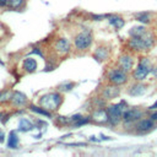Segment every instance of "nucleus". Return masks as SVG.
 <instances>
[{"mask_svg":"<svg viewBox=\"0 0 157 157\" xmlns=\"http://www.w3.org/2000/svg\"><path fill=\"white\" fill-rule=\"evenodd\" d=\"M52 48H53V52L57 54V55H60V57H64V55H68L70 53L71 50V43L68 38H58L54 41L53 46H52Z\"/></svg>","mask_w":157,"mask_h":157,"instance_id":"423d86ee","label":"nucleus"},{"mask_svg":"<svg viewBox=\"0 0 157 157\" xmlns=\"http://www.w3.org/2000/svg\"><path fill=\"white\" fill-rule=\"evenodd\" d=\"M136 20L142 23H149L150 22V14L149 12H140L136 15Z\"/></svg>","mask_w":157,"mask_h":157,"instance_id":"393cba45","label":"nucleus"},{"mask_svg":"<svg viewBox=\"0 0 157 157\" xmlns=\"http://www.w3.org/2000/svg\"><path fill=\"white\" fill-rule=\"evenodd\" d=\"M140 38L144 41V43L146 44V47H147V49H150L152 46H153V43H155V39H153V34L151 33V32H145L144 34H141L140 36Z\"/></svg>","mask_w":157,"mask_h":157,"instance_id":"6ab92c4d","label":"nucleus"},{"mask_svg":"<svg viewBox=\"0 0 157 157\" xmlns=\"http://www.w3.org/2000/svg\"><path fill=\"white\" fill-rule=\"evenodd\" d=\"M144 113L142 111L138 109V108H128L122 117V120L125 124H132V123H136L138 120H140L142 118Z\"/></svg>","mask_w":157,"mask_h":157,"instance_id":"0eeeda50","label":"nucleus"},{"mask_svg":"<svg viewBox=\"0 0 157 157\" xmlns=\"http://www.w3.org/2000/svg\"><path fill=\"white\" fill-rule=\"evenodd\" d=\"M0 64H1V65H3V61H1V60H0Z\"/></svg>","mask_w":157,"mask_h":157,"instance_id":"f704fd0d","label":"nucleus"},{"mask_svg":"<svg viewBox=\"0 0 157 157\" xmlns=\"http://www.w3.org/2000/svg\"><path fill=\"white\" fill-rule=\"evenodd\" d=\"M153 128H155V123L151 118L150 119H140L136 122V125H135L138 133H147Z\"/></svg>","mask_w":157,"mask_h":157,"instance_id":"9b49d317","label":"nucleus"},{"mask_svg":"<svg viewBox=\"0 0 157 157\" xmlns=\"http://www.w3.org/2000/svg\"><path fill=\"white\" fill-rule=\"evenodd\" d=\"M150 118H151V119H152L153 122H155V120H157V111H156V112H153V113L151 114V117H150Z\"/></svg>","mask_w":157,"mask_h":157,"instance_id":"c756f323","label":"nucleus"},{"mask_svg":"<svg viewBox=\"0 0 157 157\" xmlns=\"http://www.w3.org/2000/svg\"><path fill=\"white\" fill-rule=\"evenodd\" d=\"M36 128V125L30 120L27 119V118H21L20 119V123H19V130L20 132H31V130H33Z\"/></svg>","mask_w":157,"mask_h":157,"instance_id":"f3484780","label":"nucleus"},{"mask_svg":"<svg viewBox=\"0 0 157 157\" xmlns=\"http://www.w3.org/2000/svg\"><path fill=\"white\" fill-rule=\"evenodd\" d=\"M152 70V65L147 58H141L139 65L133 73V76L136 81H144Z\"/></svg>","mask_w":157,"mask_h":157,"instance_id":"20e7f679","label":"nucleus"},{"mask_svg":"<svg viewBox=\"0 0 157 157\" xmlns=\"http://www.w3.org/2000/svg\"><path fill=\"white\" fill-rule=\"evenodd\" d=\"M3 141H4V134L0 133V142H3Z\"/></svg>","mask_w":157,"mask_h":157,"instance_id":"473e14b6","label":"nucleus"},{"mask_svg":"<svg viewBox=\"0 0 157 157\" xmlns=\"http://www.w3.org/2000/svg\"><path fill=\"white\" fill-rule=\"evenodd\" d=\"M145 32H146V28L144 27V26H134V27L130 28L129 34H130V37H140Z\"/></svg>","mask_w":157,"mask_h":157,"instance_id":"4be33fe9","label":"nucleus"},{"mask_svg":"<svg viewBox=\"0 0 157 157\" xmlns=\"http://www.w3.org/2000/svg\"><path fill=\"white\" fill-rule=\"evenodd\" d=\"M128 46L130 49H133L135 52H142V50H149L146 44L144 43V41L140 38V37H132L129 39L128 42Z\"/></svg>","mask_w":157,"mask_h":157,"instance_id":"f8f14e48","label":"nucleus"},{"mask_svg":"<svg viewBox=\"0 0 157 157\" xmlns=\"http://www.w3.org/2000/svg\"><path fill=\"white\" fill-rule=\"evenodd\" d=\"M91 120L97 123V124H106L108 123V114L106 109L102 108H96L91 115Z\"/></svg>","mask_w":157,"mask_h":157,"instance_id":"1a4fd4ad","label":"nucleus"},{"mask_svg":"<svg viewBox=\"0 0 157 157\" xmlns=\"http://www.w3.org/2000/svg\"><path fill=\"white\" fill-rule=\"evenodd\" d=\"M82 118V115L81 114H74L73 117H70L69 118V120H70V124H75V123H77L78 120H80Z\"/></svg>","mask_w":157,"mask_h":157,"instance_id":"cd10ccee","label":"nucleus"},{"mask_svg":"<svg viewBox=\"0 0 157 157\" xmlns=\"http://www.w3.org/2000/svg\"><path fill=\"white\" fill-rule=\"evenodd\" d=\"M151 73H152V75H153L155 77H157V68H152Z\"/></svg>","mask_w":157,"mask_h":157,"instance_id":"7c9ffc66","label":"nucleus"},{"mask_svg":"<svg viewBox=\"0 0 157 157\" xmlns=\"http://www.w3.org/2000/svg\"><path fill=\"white\" fill-rule=\"evenodd\" d=\"M92 42H93V38L88 30H84L81 32H78L74 37V46H75V49L78 52H86L91 47Z\"/></svg>","mask_w":157,"mask_h":157,"instance_id":"7ed1b4c3","label":"nucleus"},{"mask_svg":"<svg viewBox=\"0 0 157 157\" xmlns=\"http://www.w3.org/2000/svg\"><path fill=\"white\" fill-rule=\"evenodd\" d=\"M90 140H91V141H98V139H96L95 136H91V138H90Z\"/></svg>","mask_w":157,"mask_h":157,"instance_id":"72a5a7b5","label":"nucleus"},{"mask_svg":"<svg viewBox=\"0 0 157 157\" xmlns=\"http://www.w3.org/2000/svg\"><path fill=\"white\" fill-rule=\"evenodd\" d=\"M109 23L113 26V27H115L117 30H120L125 22L120 16H109Z\"/></svg>","mask_w":157,"mask_h":157,"instance_id":"aec40b11","label":"nucleus"},{"mask_svg":"<svg viewBox=\"0 0 157 157\" xmlns=\"http://www.w3.org/2000/svg\"><path fill=\"white\" fill-rule=\"evenodd\" d=\"M108 57H109V50H108V48L103 47V46L97 47L96 50H95V53H93V58H95L97 61H99V63L107 60Z\"/></svg>","mask_w":157,"mask_h":157,"instance_id":"2eb2a0df","label":"nucleus"},{"mask_svg":"<svg viewBox=\"0 0 157 157\" xmlns=\"http://www.w3.org/2000/svg\"><path fill=\"white\" fill-rule=\"evenodd\" d=\"M107 78H108V81H109L112 85L120 86V85H124V84L128 81V73L124 71V70L120 69V68L111 69V70L108 71Z\"/></svg>","mask_w":157,"mask_h":157,"instance_id":"39448f33","label":"nucleus"},{"mask_svg":"<svg viewBox=\"0 0 157 157\" xmlns=\"http://www.w3.org/2000/svg\"><path fill=\"white\" fill-rule=\"evenodd\" d=\"M38 68V63L36 59L33 58H26L22 63V69L25 73H28V74H32L37 70Z\"/></svg>","mask_w":157,"mask_h":157,"instance_id":"4468645a","label":"nucleus"},{"mask_svg":"<svg viewBox=\"0 0 157 157\" xmlns=\"http://www.w3.org/2000/svg\"><path fill=\"white\" fill-rule=\"evenodd\" d=\"M74 84H69V82H65L59 85V91H63V92H68V91H71L74 88Z\"/></svg>","mask_w":157,"mask_h":157,"instance_id":"bb28decb","label":"nucleus"},{"mask_svg":"<svg viewBox=\"0 0 157 157\" xmlns=\"http://www.w3.org/2000/svg\"><path fill=\"white\" fill-rule=\"evenodd\" d=\"M26 5V0H7V7L11 10H20Z\"/></svg>","mask_w":157,"mask_h":157,"instance_id":"a211bd4d","label":"nucleus"},{"mask_svg":"<svg viewBox=\"0 0 157 157\" xmlns=\"http://www.w3.org/2000/svg\"><path fill=\"white\" fill-rule=\"evenodd\" d=\"M27 97H26V95H23L22 92H20V91H14L12 92V96H11V104L12 106H15L17 108L20 107H23L27 104Z\"/></svg>","mask_w":157,"mask_h":157,"instance_id":"9d476101","label":"nucleus"},{"mask_svg":"<svg viewBox=\"0 0 157 157\" xmlns=\"http://www.w3.org/2000/svg\"><path fill=\"white\" fill-rule=\"evenodd\" d=\"M120 93V90L118 88V86L115 85H112V86H107L104 87L103 91H102V97L108 101V99H113V98H117Z\"/></svg>","mask_w":157,"mask_h":157,"instance_id":"ddd939ff","label":"nucleus"},{"mask_svg":"<svg viewBox=\"0 0 157 157\" xmlns=\"http://www.w3.org/2000/svg\"><path fill=\"white\" fill-rule=\"evenodd\" d=\"M30 109L33 112V113H37V114H41V115H44L47 118H52V112L44 109V108H39V107H36V106H30Z\"/></svg>","mask_w":157,"mask_h":157,"instance_id":"b1692460","label":"nucleus"},{"mask_svg":"<svg viewBox=\"0 0 157 157\" xmlns=\"http://www.w3.org/2000/svg\"><path fill=\"white\" fill-rule=\"evenodd\" d=\"M39 106L42 108L49 111V112H55L63 103V96L59 92H49L39 98Z\"/></svg>","mask_w":157,"mask_h":157,"instance_id":"f257e3e1","label":"nucleus"},{"mask_svg":"<svg viewBox=\"0 0 157 157\" xmlns=\"http://www.w3.org/2000/svg\"><path fill=\"white\" fill-rule=\"evenodd\" d=\"M0 118H1V114H0Z\"/></svg>","mask_w":157,"mask_h":157,"instance_id":"c9c22d12","label":"nucleus"},{"mask_svg":"<svg viewBox=\"0 0 157 157\" xmlns=\"http://www.w3.org/2000/svg\"><path fill=\"white\" fill-rule=\"evenodd\" d=\"M128 104L125 101H122L120 103H117V104H112V106H108L106 108L107 114H108V123L112 125H118L122 122V117L123 113L128 109Z\"/></svg>","mask_w":157,"mask_h":157,"instance_id":"f03ea898","label":"nucleus"},{"mask_svg":"<svg viewBox=\"0 0 157 157\" xmlns=\"http://www.w3.org/2000/svg\"><path fill=\"white\" fill-rule=\"evenodd\" d=\"M118 65L119 68L123 69L124 71L129 73L133 70V67H134V58L129 54H123L119 59H118Z\"/></svg>","mask_w":157,"mask_h":157,"instance_id":"6e6552de","label":"nucleus"},{"mask_svg":"<svg viewBox=\"0 0 157 157\" xmlns=\"http://www.w3.org/2000/svg\"><path fill=\"white\" fill-rule=\"evenodd\" d=\"M7 146L10 149H17V146H19V136L16 135L15 132H11L10 133L9 141H7Z\"/></svg>","mask_w":157,"mask_h":157,"instance_id":"5701e85b","label":"nucleus"},{"mask_svg":"<svg viewBox=\"0 0 157 157\" xmlns=\"http://www.w3.org/2000/svg\"><path fill=\"white\" fill-rule=\"evenodd\" d=\"M12 91L11 90H3L0 91V104H5L11 101Z\"/></svg>","mask_w":157,"mask_h":157,"instance_id":"412c9836","label":"nucleus"},{"mask_svg":"<svg viewBox=\"0 0 157 157\" xmlns=\"http://www.w3.org/2000/svg\"><path fill=\"white\" fill-rule=\"evenodd\" d=\"M145 92H146V86L144 84H135V85H133L132 87L129 88V95L134 96V97L142 96Z\"/></svg>","mask_w":157,"mask_h":157,"instance_id":"dca6fc26","label":"nucleus"},{"mask_svg":"<svg viewBox=\"0 0 157 157\" xmlns=\"http://www.w3.org/2000/svg\"><path fill=\"white\" fill-rule=\"evenodd\" d=\"M92 103H93V106L96 108H102V107L106 106V99H104L103 97H96V98H93Z\"/></svg>","mask_w":157,"mask_h":157,"instance_id":"a878e982","label":"nucleus"},{"mask_svg":"<svg viewBox=\"0 0 157 157\" xmlns=\"http://www.w3.org/2000/svg\"><path fill=\"white\" fill-rule=\"evenodd\" d=\"M7 5V0H0V7H5Z\"/></svg>","mask_w":157,"mask_h":157,"instance_id":"c85d7f7f","label":"nucleus"},{"mask_svg":"<svg viewBox=\"0 0 157 157\" xmlns=\"http://www.w3.org/2000/svg\"><path fill=\"white\" fill-rule=\"evenodd\" d=\"M156 108H157V101H156V103H153V104H152V106H151L149 109H151V111H152V109H156Z\"/></svg>","mask_w":157,"mask_h":157,"instance_id":"2f4dec72","label":"nucleus"}]
</instances>
